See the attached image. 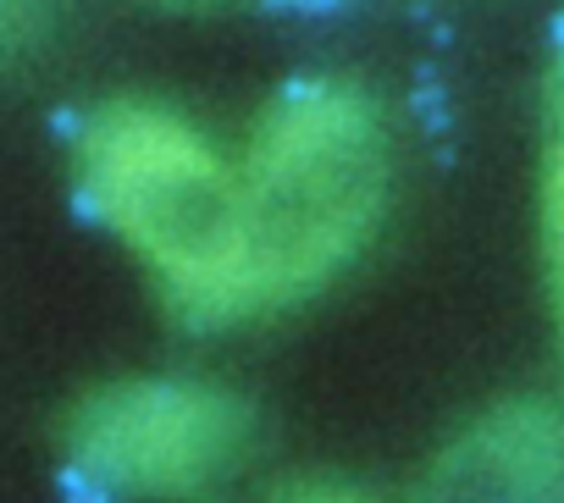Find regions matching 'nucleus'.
Returning a JSON list of instances; mask_svg holds the SVG:
<instances>
[{"instance_id": "1", "label": "nucleus", "mask_w": 564, "mask_h": 503, "mask_svg": "<svg viewBox=\"0 0 564 503\" xmlns=\"http://www.w3.org/2000/svg\"><path fill=\"white\" fill-rule=\"evenodd\" d=\"M249 310L327 283L388 199V133L355 84H300L260 117L243 166Z\"/></svg>"}, {"instance_id": "2", "label": "nucleus", "mask_w": 564, "mask_h": 503, "mask_svg": "<svg viewBox=\"0 0 564 503\" xmlns=\"http://www.w3.org/2000/svg\"><path fill=\"white\" fill-rule=\"evenodd\" d=\"M78 177L89 205L150 261L194 316H243V183L183 117L111 100L84 122Z\"/></svg>"}, {"instance_id": "3", "label": "nucleus", "mask_w": 564, "mask_h": 503, "mask_svg": "<svg viewBox=\"0 0 564 503\" xmlns=\"http://www.w3.org/2000/svg\"><path fill=\"white\" fill-rule=\"evenodd\" d=\"M249 409L205 382H117L67 420L73 464L122 497H205L249 453Z\"/></svg>"}, {"instance_id": "4", "label": "nucleus", "mask_w": 564, "mask_h": 503, "mask_svg": "<svg viewBox=\"0 0 564 503\" xmlns=\"http://www.w3.org/2000/svg\"><path fill=\"white\" fill-rule=\"evenodd\" d=\"M564 431L542 409H498L443 464L432 503H558Z\"/></svg>"}, {"instance_id": "5", "label": "nucleus", "mask_w": 564, "mask_h": 503, "mask_svg": "<svg viewBox=\"0 0 564 503\" xmlns=\"http://www.w3.org/2000/svg\"><path fill=\"white\" fill-rule=\"evenodd\" d=\"M542 249H547V283H553V310L564 332V133H558L547 188H542Z\"/></svg>"}, {"instance_id": "6", "label": "nucleus", "mask_w": 564, "mask_h": 503, "mask_svg": "<svg viewBox=\"0 0 564 503\" xmlns=\"http://www.w3.org/2000/svg\"><path fill=\"white\" fill-rule=\"evenodd\" d=\"M271 503H366V497H355L344 486H322V481H294V486H282Z\"/></svg>"}]
</instances>
